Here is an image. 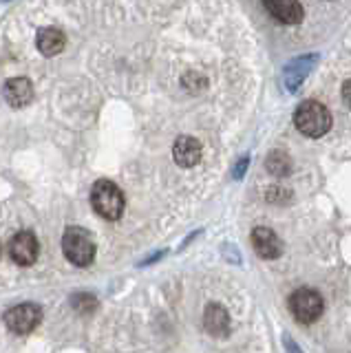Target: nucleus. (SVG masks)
Returning a JSON list of instances; mask_svg holds the SVG:
<instances>
[{"instance_id": "1", "label": "nucleus", "mask_w": 351, "mask_h": 353, "mask_svg": "<svg viewBox=\"0 0 351 353\" xmlns=\"http://www.w3.org/2000/svg\"><path fill=\"white\" fill-rule=\"evenodd\" d=\"M294 124L305 137L318 139V137L327 135L329 128H332V115H329L325 104L316 102V99H307V102H303L299 108H296Z\"/></svg>"}, {"instance_id": "2", "label": "nucleus", "mask_w": 351, "mask_h": 353, "mask_svg": "<svg viewBox=\"0 0 351 353\" xmlns=\"http://www.w3.org/2000/svg\"><path fill=\"white\" fill-rule=\"evenodd\" d=\"M62 252L69 263L86 268L95 261V241L89 230L84 228H67L62 234Z\"/></svg>"}, {"instance_id": "3", "label": "nucleus", "mask_w": 351, "mask_h": 353, "mask_svg": "<svg viewBox=\"0 0 351 353\" xmlns=\"http://www.w3.org/2000/svg\"><path fill=\"white\" fill-rule=\"evenodd\" d=\"M91 205L97 214L106 221H117L124 214V194L122 190L108 179H100L95 181L93 190H91Z\"/></svg>"}, {"instance_id": "4", "label": "nucleus", "mask_w": 351, "mask_h": 353, "mask_svg": "<svg viewBox=\"0 0 351 353\" xmlns=\"http://www.w3.org/2000/svg\"><path fill=\"white\" fill-rule=\"evenodd\" d=\"M290 312L301 325H312L325 312L323 296L316 290H310V287H301L290 298Z\"/></svg>"}, {"instance_id": "5", "label": "nucleus", "mask_w": 351, "mask_h": 353, "mask_svg": "<svg viewBox=\"0 0 351 353\" xmlns=\"http://www.w3.org/2000/svg\"><path fill=\"white\" fill-rule=\"evenodd\" d=\"M5 323L14 334H31L42 323V309L34 303L16 305L5 314Z\"/></svg>"}, {"instance_id": "6", "label": "nucleus", "mask_w": 351, "mask_h": 353, "mask_svg": "<svg viewBox=\"0 0 351 353\" xmlns=\"http://www.w3.org/2000/svg\"><path fill=\"white\" fill-rule=\"evenodd\" d=\"M38 252H40V245H38V239L34 232H18V234L9 241V256L14 259L16 265H34L36 259H38Z\"/></svg>"}, {"instance_id": "7", "label": "nucleus", "mask_w": 351, "mask_h": 353, "mask_svg": "<svg viewBox=\"0 0 351 353\" xmlns=\"http://www.w3.org/2000/svg\"><path fill=\"white\" fill-rule=\"evenodd\" d=\"M263 7L281 25H299L305 18V9L299 0H263Z\"/></svg>"}, {"instance_id": "8", "label": "nucleus", "mask_w": 351, "mask_h": 353, "mask_svg": "<svg viewBox=\"0 0 351 353\" xmlns=\"http://www.w3.org/2000/svg\"><path fill=\"white\" fill-rule=\"evenodd\" d=\"M252 245L263 261H277L283 254V243L277 232L270 228H254L252 230Z\"/></svg>"}, {"instance_id": "9", "label": "nucleus", "mask_w": 351, "mask_h": 353, "mask_svg": "<svg viewBox=\"0 0 351 353\" xmlns=\"http://www.w3.org/2000/svg\"><path fill=\"white\" fill-rule=\"evenodd\" d=\"M172 157L181 165V168H192V165H197L201 161V143L194 137L181 135V137L174 139Z\"/></svg>"}, {"instance_id": "10", "label": "nucleus", "mask_w": 351, "mask_h": 353, "mask_svg": "<svg viewBox=\"0 0 351 353\" xmlns=\"http://www.w3.org/2000/svg\"><path fill=\"white\" fill-rule=\"evenodd\" d=\"M203 327H205L208 334L214 336V338L228 336V331H230V314L225 312V307L219 305V303L208 305L205 312H203Z\"/></svg>"}, {"instance_id": "11", "label": "nucleus", "mask_w": 351, "mask_h": 353, "mask_svg": "<svg viewBox=\"0 0 351 353\" xmlns=\"http://www.w3.org/2000/svg\"><path fill=\"white\" fill-rule=\"evenodd\" d=\"M5 99L9 106L14 108H23L27 106L31 99H34V84H31L27 77H12L5 84Z\"/></svg>"}, {"instance_id": "12", "label": "nucleus", "mask_w": 351, "mask_h": 353, "mask_svg": "<svg viewBox=\"0 0 351 353\" xmlns=\"http://www.w3.org/2000/svg\"><path fill=\"white\" fill-rule=\"evenodd\" d=\"M64 47H67V36L60 29L45 27L38 31V49L42 55L51 58V55H58Z\"/></svg>"}, {"instance_id": "13", "label": "nucleus", "mask_w": 351, "mask_h": 353, "mask_svg": "<svg viewBox=\"0 0 351 353\" xmlns=\"http://www.w3.org/2000/svg\"><path fill=\"white\" fill-rule=\"evenodd\" d=\"M265 168L274 174V176H288L292 172V159L288 152L283 150H272L265 159Z\"/></svg>"}, {"instance_id": "14", "label": "nucleus", "mask_w": 351, "mask_h": 353, "mask_svg": "<svg viewBox=\"0 0 351 353\" xmlns=\"http://www.w3.org/2000/svg\"><path fill=\"white\" fill-rule=\"evenodd\" d=\"M71 305L75 307V312H80V314H91L93 309L97 307V298H95L93 294L80 292V294L71 296Z\"/></svg>"}, {"instance_id": "15", "label": "nucleus", "mask_w": 351, "mask_h": 353, "mask_svg": "<svg viewBox=\"0 0 351 353\" xmlns=\"http://www.w3.org/2000/svg\"><path fill=\"white\" fill-rule=\"evenodd\" d=\"M281 196L290 199V192H285L283 188H272V190L268 192V199H270V201H281Z\"/></svg>"}, {"instance_id": "16", "label": "nucleus", "mask_w": 351, "mask_h": 353, "mask_svg": "<svg viewBox=\"0 0 351 353\" xmlns=\"http://www.w3.org/2000/svg\"><path fill=\"white\" fill-rule=\"evenodd\" d=\"M343 99H345L347 106H351V80H347L343 84Z\"/></svg>"}, {"instance_id": "17", "label": "nucleus", "mask_w": 351, "mask_h": 353, "mask_svg": "<svg viewBox=\"0 0 351 353\" xmlns=\"http://www.w3.org/2000/svg\"><path fill=\"white\" fill-rule=\"evenodd\" d=\"M245 168H248V157H245L243 161H239V165H237V170H234V176H237V179H239V176H243Z\"/></svg>"}]
</instances>
